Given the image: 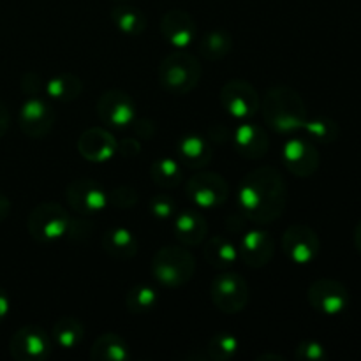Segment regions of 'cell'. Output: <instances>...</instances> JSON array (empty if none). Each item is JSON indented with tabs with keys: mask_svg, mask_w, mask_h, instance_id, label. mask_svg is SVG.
<instances>
[{
	"mask_svg": "<svg viewBox=\"0 0 361 361\" xmlns=\"http://www.w3.org/2000/svg\"><path fill=\"white\" fill-rule=\"evenodd\" d=\"M221 102L229 116L238 122L256 116L261 108L259 92L245 80H229L221 88Z\"/></svg>",
	"mask_w": 361,
	"mask_h": 361,
	"instance_id": "9",
	"label": "cell"
},
{
	"mask_svg": "<svg viewBox=\"0 0 361 361\" xmlns=\"http://www.w3.org/2000/svg\"><path fill=\"white\" fill-rule=\"evenodd\" d=\"M282 250L291 263L305 267L314 263L319 256L321 240L310 226L293 224L282 236Z\"/></svg>",
	"mask_w": 361,
	"mask_h": 361,
	"instance_id": "11",
	"label": "cell"
},
{
	"mask_svg": "<svg viewBox=\"0 0 361 361\" xmlns=\"http://www.w3.org/2000/svg\"><path fill=\"white\" fill-rule=\"evenodd\" d=\"M176 154H178L180 164L192 169L207 168L214 157V150L210 141L200 134H185L176 143Z\"/></svg>",
	"mask_w": 361,
	"mask_h": 361,
	"instance_id": "21",
	"label": "cell"
},
{
	"mask_svg": "<svg viewBox=\"0 0 361 361\" xmlns=\"http://www.w3.org/2000/svg\"><path fill=\"white\" fill-rule=\"evenodd\" d=\"M259 361H267V360H275V361H284V356H279V355H263L257 358Z\"/></svg>",
	"mask_w": 361,
	"mask_h": 361,
	"instance_id": "44",
	"label": "cell"
},
{
	"mask_svg": "<svg viewBox=\"0 0 361 361\" xmlns=\"http://www.w3.org/2000/svg\"><path fill=\"white\" fill-rule=\"evenodd\" d=\"M71 215L62 204L59 203H41L30 212L27 221L28 233L34 240L41 243L56 242L67 236Z\"/></svg>",
	"mask_w": 361,
	"mask_h": 361,
	"instance_id": "5",
	"label": "cell"
},
{
	"mask_svg": "<svg viewBox=\"0 0 361 361\" xmlns=\"http://www.w3.org/2000/svg\"><path fill=\"white\" fill-rule=\"evenodd\" d=\"M85 326L78 317L74 316H62L55 321L51 328L53 344L63 351L76 349L83 342Z\"/></svg>",
	"mask_w": 361,
	"mask_h": 361,
	"instance_id": "25",
	"label": "cell"
},
{
	"mask_svg": "<svg viewBox=\"0 0 361 361\" xmlns=\"http://www.w3.org/2000/svg\"><path fill=\"white\" fill-rule=\"evenodd\" d=\"M173 231L176 240L185 247H196L207 240L208 224L207 219L194 208H185L175 215Z\"/></svg>",
	"mask_w": 361,
	"mask_h": 361,
	"instance_id": "20",
	"label": "cell"
},
{
	"mask_svg": "<svg viewBox=\"0 0 361 361\" xmlns=\"http://www.w3.org/2000/svg\"><path fill=\"white\" fill-rule=\"evenodd\" d=\"M307 300L316 312L326 317L341 316L351 303L348 288L335 279H317L307 291Z\"/></svg>",
	"mask_w": 361,
	"mask_h": 361,
	"instance_id": "10",
	"label": "cell"
},
{
	"mask_svg": "<svg viewBox=\"0 0 361 361\" xmlns=\"http://www.w3.org/2000/svg\"><path fill=\"white\" fill-rule=\"evenodd\" d=\"M111 20L122 34L130 35V37H137L147 30V16L143 14V11L126 2L113 7Z\"/></svg>",
	"mask_w": 361,
	"mask_h": 361,
	"instance_id": "26",
	"label": "cell"
},
{
	"mask_svg": "<svg viewBox=\"0 0 361 361\" xmlns=\"http://www.w3.org/2000/svg\"><path fill=\"white\" fill-rule=\"evenodd\" d=\"M238 338L233 334H228V331H221V334H215L208 341L207 356L214 361H229L238 355Z\"/></svg>",
	"mask_w": 361,
	"mask_h": 361,
	"instance_id": "32",
	"label": "cell"
},
{
	"mask_svg": "<svg viewBox=\"0 0 361 361\" xmlns=\"http://www.w3.org/2000/svg\"><path fill=\"white\" fill-rule=\"evenodd\" d=\"M92 231H94V224L90 222V219H87L85 215H78V217H71L67 238L73 242H85L90 238Z\"/></svg>",
	"mask_w": 361,
	"mask_h": 361,
	"instance_id": "36",
	"label": "cell"
},
{
	"mask_svg": "<svg viewBox=\"0 0 361 361\" xmlns=\"http://www.w3.org/2000/svg\"><path fill=\"white\" fill-rule=\"evenodd\" d=\"M116 2H130V0H116Z\"/></svg>",
	"mask_w": 361,
	"mask_h": 361,
	"instance_id": "45",
	"label": "cell"
},
{
	"mask_svg": "<svg viewBox=\"0 0 361 361\" xmlns=\"http://www.w3.org/2000/svg\"><path fill=\"white\" fill-rule=\"evenodd\" d=\"M78 152L88 162L104 164L118 152V141L109 130L102 127H90L81 133L78 140Z\"/></svg>",
	"mask_w": 361,
	"mask_h": 361,
	"instance_id": "17",
	"label": "cell"
},
{
	"mask_svg": "<svg viewBox=\"0 0 361 361\" xmlns=\"http://www.w3.org/2000/svg\"><path fill=\"white\" fill-rule=\"evenodd\" d=\"M11 126V115H9V109H7V106L4 104L2 101H0V140H2L4 136H6L7 129H9Z\"/></svg>",
	"mask_w": 361,
	"mask_h": 361,
	"instance_id": "41",
	"label": "cell"
},
{
	"mask_svg": "<svg viewBox=\"0 0 361 361\" xmlns=\"http://www.w3.org/2000/svg\"><path fill=\"white\" fill-rule=\"evenodd\" d=\"M150 271L152 277L164 288H182L196 274V257L185 245L161 247L152 257Z\"/></svg>",
	"mask_w": 361,
	"mask_h": 361,
	"instance_id": "3",
	"label": "cell"
},
{
	"mask_svg": "<svg viewBox=\"0 0 361 361\" xmlns=\"http://www.w3.org/2000/svg\"><path fill=\"white\" fill-rule=\"evenodd\" d=\"M97 115L106 126L122 129V127L130 126L137 118L136 102L126 90L111 88V90L102 92L99 97Z\"/></svg>",
	"mask_w": 361,
	"mask_h": 361,
	"instance_id": "14",
	"label": "cell"
},
{
	"mask_svg": "<svg viewBox=\"0 0 361 361\" xmlns=\"http://www.w3.org/2000/svg\"><path fill=\"white\" fill-rule=\"evenodd\" d=\"M240 214L256 224H271L282 217L288 204V185L274 166H259L242 178L236 192Z\"/></svg>",
	"mask_w": 361,
	"mask_h": 361,
	"instance_id": "1",
	"label": "cell"
},
{
	"mask_svg": "<svg viewBox=\"0 0 361 361\" xmlns=\"http://www.w3.org/2000/svg\"><path fill=\"white\" fill-rule=\"evenodd\" d=\"M67 204L80 215L99 214L109 204L108 192L101 183L90 178H76L66 189Z\"/></svg>",
	"mask_w": 361,
	"mask_h": 361,
	"instance_id": "13",
	"label": "cell"
},
{
	"mask_svg": "<svg viewBox=\"0 0 361 361\" xmlns=\"http://www.w3.org/2000/svg\"><path fill=\"white\" fill-rule=\"evenodd\" d=\"M233 46H235L233 35L228 30L217 28V30L207 32L201 37L200 53L208 62H221L222 59H226L231 53Z\"/></svg>",
	"mask_w": 361,
	"mask_h": 361,
	"instance_id": "27",
	"label": "cell"
},
{
	"mask_svg": "<svg viewBox=\"0 0 361 361\" xmlns=\"http://www.w3.org/2000/svg\"><path fill=\"white\" fill-rule=\"evenodd\" d=\"M355 247L361 254V221L356 224V229H355Z\"/></svg>",
	"mask_w": 361,
	"mask_h": 361,
	"instance_id": "43",
	"label": "cell"
},
{
	"mask_svg": "<svg viewBox=\"0 0 361 361\" xmlns=\"http://www.w3.org/2000/svg\"><path fill=\"white\" fill-rule=\"evenodd\" d=\"M20 129L32 140H42L55 127V109L41 97H27L20 109Z\"/></svg>",
	"mask_w": 361,
	"mask_h": 361,
	"instance_id": "15",
	"label": "cell"
},
{
	"mask_svg": "<svg viewBox=\"0 0 361 361\" xmlns=\"http://www.w3.org/2000/svg\"><path fill=\"white\" fill-rule=\"evenodd\" d=\"M101 245L109 257L118 261H129L137 254V238L130 229L123 226H113L106 229L101 238Z\"/></svg>",
	"mask_w": 361,
	"mask_h": 361,
	"instance_id": "22",
	"label": "cell"
},
{
	"mask_svg": "<svg viewBox=\"0 0 361 361\" xmlns=\"http://www.w3.org/2000/svg\"><path fill=\"white\" fill-rule=\"evenodd\" d=\"M42 88L46 90V85H42L41 74L37 73L23 74V78H21V92H23L27 97H39Z\"/></svg>",
	"mask_w": 361,
	"mask_h": 361,
	"instance_id": "37",
	"label": "cell"
},
{
	"mask_svg": "<svg viewBox=\"0 0 361 361\" xmlns=\"http://www.w3.org/2000/svg\"><path fill=\"white\" fill-rule=\"evenodd\" d=\"M11 312V298L4 288H0V324L7 319Z\"/></svg>",
	"mask_w": 361,
	"mask_h": 361,
	"instance_id": "40",
	"label": "cell"
},
{
	"mask_svg": "<svg viewBox=\"0 0 361 361\" xmlns=\"http://www.w3.org/2000/svg\"><path fill=\"white\" fill-rule=\"evenodd\" d=\"M264 123L281 136H295L302 133L309 113L302 95L289 87H274L261 102Z\"/></svg>",
	"mask_w": 361,
	"mask_h": 361,
	"instance_id": "2",
	"label": "cell"
},
{
	"mask_svg": "<svg viewBox=\"0 0 361 361\" xmlns=\"http://www.w3.org/2000/svg\"><path fill=\"white\" fill-rule=\"evenodd\" d=\"M83 92V81L71 73H62L53 76L46 83V94L60 102H73Z\"/></svg>",
	"mask_w": 361,
	"mask_h": 361,
	"instance_id": "29",
	"label": "cell"
},
{
	"mask_svg": "<svg viewBox=\"0 0 361 361\" xmlns=\"http://www.w3.org/2000/svg\"><path fill=\"white\" fill-rule=\"evenodd\" d=\"M134 133H136L137 140H150L154 137L155 134V126L152 120L141 118V120H134Z\"/></svg>",
	"mask_w": 361,
	"mask_h": 361,
	"instance_id": "39",
	"label": "cell"
},
{
	"mask_svg": "<svg viewBox=\"0 0 361 361\" xmlns=\"http://www.w3.org/2000/svg\"><path fill=\"white\" fill-rule=\"evenodd\" d=\"M303 133L307 134L310 141H316L321 145H330L338 140L341 134V127L335 120L328 118V116H316V118H307L305 126H303Z\"/></svg>",
	"mask_w": 361,
	"mask_h": 361,
	"instance_id": "30",
	"label": "cell"
},
{
	"mask_svg": "<svg viewBox=\"0 0 361 361\" xmlns=\"http://www.w3.org/2000/svg\"><path fill=\"white\" fill-rule=\"evenodd\" d=\"M148 210H150L152 217L157 219V221H169L171 217H175L176 204H175V201H173L171 196L161 192V194H155V196L150 197Z\"/></svg>",
	"mask_w": 361,
	"mask_h": 361,
	"instance_id": "33",
	"label": "cell"
},
{
	"mask_svg": "<svg viewBox=\"0 0 361 361\" xmlns=\"http://www.w3.org/2000/svg\"><path fill=\"white\" fill-rule=\"evenodd\" d=\"M212 303L224 314H238L247 307L250 298V289L245 279L235 271H226L215 275L210 284Z\"/></svg>",
	"mask_w": 361,
	"mask_h": 361,
	"instance_id": "6",
	"label": "cell"
},
{
	"mask_svg": "<svg viewBox=\"0 0 361 361\" xmlns=\"http://www.w3.org/2000/svg\"><path fill=\"white\" fill-rule=\"evenodd\" d=\"M150 178L159 189L171 190L182 183L183 171L180 161L171 157H161L150 166Z\"/></svg>",
	"mask_w": 361,
	"mask_h": 361,
	"instance_id": "28",
	"label": "cell"
},
{
	"mask_svg": "<svg viewBox=\"0 0 361 361\" xmlns=\"http://www.w3.org/2000/svg\"><path fill=\"white\" fill-rule=\"evenodd\" d=\"M9 214H11V201H9V197L4 196V194H0V224H2L4 221H7Z\"/></svg>",
	"mask_w": 361,
	"mask_h": 361,
	"instance_id": "42",
	"label": "cell"
},
{
	"mask_svg": "<svg viewBox=\"0 0 361 361\" xmlns=\"http://www.w3.org/2000/svg\"><path fill=\"white\" fill-rule=\"evenodd\" d=\"M161 34L173 48L187 49L196 37V23L185 11L171 9L161 18Z\"/></svg>",
	"mask_w": 361,
	"mask_h": 361,
	"instance_id": "19",
	"label": "cell"
},
{
	"mask_svg": "<svg viewBox=\"0 0 361 361\" xmlns=\"http://www.w3.org/2000/svg\"><path fill=\"white\" fill-rule=\"evenodd\" d=\"M88 358L92 361H127L130 358L129 344L118 334H102L90 348Z\"/></svg>",
	"mask_w": 361,
	"mask_h": 361,
	"instance_id": "24",
	"label": "cell"
},
{
	"mask_svg": "<svg viewBox=\"0 0 361 361\" xmlns=\"http://www.w3.org/2000/svg\"><path fill=\"white\" fill-rule=\"evenodd\" d=\"M238 257V247L228 236L214 235L204 243V259L215 270H229Z\"/></svg>",
	"mask_w": 361,
	"mask_h": 361,
	"instance_id": "23",
	"label": "cell"
},
{
	"mask_svg": "<svg viewBox=\"0 0 361 361\" xmlns=\"http://www.w3.org/2000/svg\"><path fill=\"white\" fill-rule=\"evenodd\" d=\"M203 67L197 56L185 49H176L159 66V83L168 94L185 95L192 92L200 85Z\"/></svg>",
	"mask_w": 361,
	"mask_h": 361,
	"instance_id": "4",
	"label": "cell"
},
{
	"mask_svg": "<svg viewBox=\"0 0 361 361\" xmlns=\"http://www.w3.org/2000/svg\"><path fill=\"white\" fill-rule=\"evenodd\" d=\"M53 351L51 334L37 324H27L13 334L9 353L16 361H44Z\"/></svg>",
	"mask_w": 361,
	"mask_h": 361,
	"instance_id": "8",
	"label": "cell"
},
{
	"mask_svg": "<svg viewBox=\"0 0 361 361\" xmlns=\"http://www.w3.org/2000/svg\"><path fill=\"white\" fill-rule=\"evenodd\" d=\"M185 192L190 203L204 210L222 207L229 197V183L222 175L214 171H200L185 183Z\"/></svg>",
	"mask_w": 361,
	"mask_h": 361,
	"instance_id": "7",
	"label": "cell"
},
{
	"mask_svg": "<svg viewBox=\"0 0 361 361\" xmlns=\"http://www.w3.org/2000/svg\"><path fill=\"white\" fill-rule=\"evenodd\" d=\"M282 162L291 175L298 178H309L319 168L321 155L309 137L295 134V136H289V140L284 143Z\"/></svg>",
	"mask_w": 361,
	"mask_h": 361,
	"instance_id": "12",
	"label": "cell"
},
{
	"mask_svg": "<svg viewBox=\"0 0 361 361\" xmlns=\"http://www.w3.org/2000/svg\"><path fill=\"white\" fill-rule=\"evenodd\" d=\"M109 204L113 208H120V210H129L134 208L140 203V196H137V190L133 189L130 185H118L108 192Z\"/></svg>",
	"mask_w": 361,
	"mask_h": 361,
	"instance_id": "34",
	"label": "cell"
},
{
	"mask_svg": "<svg viewBox=\"0 0 361 361\" xmlns=\"http://www.w3.org/2000/svg\"><path fill=\"white\" fill-rule=\"evenodd\" d=\"M238 256L250 268H264L275 254V240L263 229H249L240 235Z\"/></svg>",
	"mask_w": 361,
	"mask_h": 361,
	"instance_id": "16",
	"label": "cell"
},
{
	"mask_svg": "<svg viewBox=\"0 0 361 361\" xmlns=\"http://www.w3.org/2000/svg\"><path fill=\"white\" fill-rule=\"evenodd\" d=\"M295 358L298 361H324L328 358V353L321 342L303 341L296 345Z\"/></svg>",
	"mask_w": 361,
	"mask_h": 361,
	"instance_id": "35",
	"label": "cell"
},
{
	"mask_svg": "<svg viewBox=\"0 0 361 361\" xmlns=\"http://www.w3.org/2000/svg\"><path fill=\"white\" fill-rule=\"evenodd\" d=\"M118 152L123 157H136L141 152V141L137 137H123L122 141H118Z\"/></svg>",
	"mask_w": 361,
	"mask_h": 361,
	"instance_id": "38",
	"label": "cell"
},
{
	"mask_svg": "<svg viewBox=\"0 0 361 361\" xmlns=\"http://www.w3.org/2000/svg\"><path fill=\"white\" fill-rule=\"evenodd\" d=\"M157 291L148 284H136L126 293V307L130 314L150 312L157 305Z\"/></svg>",
	"mask_w": 361,
	"mask_h": 361,
	"instance_id": "31",
	"label": "cell"
},
{
	"mask_svg": "<svg viewBox=\"0 0 361 361\" xmlns=\"http://www.w3.org/2000/svg\"><path fill=\"white\" fill-rule=\"evenodd\" d=\"M233 143H235L236 154L250 161H259L268 154L270 148V137L264 133L263 127L243 120L236 126L233 133Z\"/></svg>",
	"mask_w": 361,
	"mask_h": 361,
	"instance_id": "18",
	"label": "cell"
}]
</instances>
